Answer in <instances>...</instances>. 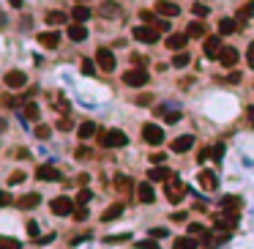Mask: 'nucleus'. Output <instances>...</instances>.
Returning <instances> with one entry per match:
<instances>
[{
	"instance_id": "f03ea898",
	"label": "nucleus",
	"mask_w": 254,
	"mask_h": 249,
	"mask_svg": "<svg viewBox=\"0 0 254 249\" xmlns=\"http://www.w3.org/2000/svg\"><path fill=\"white\" fill-rule=\"evenodd\" d=\"M142 140L151 143V145H161V143H164V129L156 126V124H145L142 126Z\"/></svg>"
},
{
	"instance_id": "49530a36",
	"label": "nucleus",
	"mask_w": 254,
	"mask_h": 249,
	"mask_svg": "<svg viewBox=\"0 0 254 249\" xmlns=\"http://www.w3.org/2000/svg\"><path fill=\"white\" fill-rule=\"evenodd\" d=\"M246 61H249V66L254 69V44H249V49H246Z\"/></svg>"
},
{
	"instance_id": "bf43d9fd",
	"label": "nucleus",
	"mask_w": 254,
	"mask_h": 249,
	"mask_svg": "<svg viewBox=\"0 0 254 249\" xmlns=\"http://www.w3.org/2000/svg\"><path fill=\"white\" fill-rule=\"evenodd\" d=\"M249 121L254 124V107H249Z\"/></svg>"
},
{
	"instance_id": "cd10ccee",
	"label": "nucleus",
	"mask_w": 254,
	"mask_h": 249,
	"mask_svg": "<svg viewBox=\"0 0 254 249\" xmlns=\"http://www.w3.org/2000/svg\"><path fill=\"white\" fill-rule=\"evenodd\" d=\"M93 134H96V124H90V121L79 124V140H90Z\"/></svg>"
},
{
	"instance_id": "f8f14e48",
	"label": "nucleus",
	"mask_w": 254,
	"mask_h": 249,
	"mask_svg": "<svg viewBox=\"0 0 254 249\" xmlns=\"http://www.w3.org/2000/svg\"><path fill=\"white\" fill-rule=\"evenodd\" d=\"M3 83L8 85V88H25V83H28V77H25V71H8L6 77H3Z\"/></svg>"
},
{
	"instance_id": "9b49d317",
	"label": "nucleus",
	"mask_w": 254,
	"mask_h": 249,
	"mask_svg": "<svg viewBox=\"0 0 254 249\" xmlns=\"http://www.w3.org/2000/svg\"><path fill=\"white\" fill-rule=\"evenodd\" d=\"M156 14H161V17H178L180 14V6H178V3H172V0H158V3H156Z\"/></svg>"
},
{
	"instance_id": "e433bc0d",
	"label": "nucleus",
	"mask_w": 254,
	"mask_h": 249,
	"mask_svg": "<svg viewBox=\"0 0 254 249\" xmlns=\"http://www.w3.org/2000/svg\"><path fill=\"white\" fill-rule=\"evenodd\" d=\"M131 235L129 233H115V235H107V241L110 244H120V241H129Z\"/></svg>"
},
{
	"instance_id": "72a5a7b5",
	"label": "nucleus",
	"mask_w": 254,
	"mask_h": 249,
	"mask_svg": "<svg viewBox=\"0 0 254 249\" xmlns=\"http://www.w3.org/2000/svg\"><path fill=\"white\" fill-rule=\"evenodd\" d=\"M25 118L28 121H39V107L36 104H25Z\"/></svg>"
},
{
	"instance_id": "aec40b11",
	"label": "nucleus",
	"mask_w": 254,
	"mask_h": 249,
	"mask_svg": "<svg viewBox=\"0 0 254 249\" xmlns=\"http://www.w3.org/2000/svg\"><path fill=\"white\" fill-rule=\"evenodd\" d=\"M69 39H71V42H85V39H88V28L79 25V22L69 25Z\"/></svg>"
},
{
	"instance_id": "a211bd4d",
	"label": "nucleus",
	"mask_w": 254,
	"mask_h": 249,
	"mask_svg": "<svg viewBox=\"0 0 254 249\" xmlns=\"http://www.w3.org/2000/svg\"><path fill=\"white\" fill-rule=\"evenodd\" d=\"M192 145H194V137H192V134H183V137L172 140V151H175V153H186Z\"/></svg>"
},
{
	"instance_id": "0eeeda50",
	"label": "nucleus",
	"mask_w": 254,
	"mask_h": 249,
	"mask_svg": "<svg viewBox=\"0 0 254 249\" xmlns=\"http://www.w3.org/2000/svg\"><path fill=\"white\" fill-rule=\"evenodd\" d=\"M183 192H186V187L172 175V178L167 181V200H170V203H180V200H183Z\"/></svg>"
},
{
	"instance_id": "a18cd8bd",
	"label": "nucleus",
	"mask_w": 254,
	"mask_h": 249,
	"mask_svg": "<svg viewBox=\"0 0 254 249\" xmlns=\"http://www.w3.org/2000/svg\"><path fill=\"white\" fill-rule=\"evenodd\" d=\"M82 71H85V74H93V71H96L93 61H82Z\"/></svg>"
},
{
	"instance_id": "2eb2a0df",
	"label": "nucleus",
	"mask_w": 254,
	"mask_h": 249,
	"mask_svg": "<svg viewBox=\"0 0 254 249\" xmlns=\"http://www.w3.org/2000/svg\"><path fill=\"white\" fill-rule=\"evenodd\" d=\"M199 184H202L205 192H213V189L219 187V178H216V173H211V170H202V173H199Z\"/></svg>"
},
{
	"instance_id": "393cba45",
	"label": "nucleus",
	"mask_w": 254,
	"mask_h": 249,
	"mask_svg": "<svg viewBox=\"0 0 254 249\" xmlns=\"http://www.w3.org/2000/svg\"><path fill=\"white\" fill-rule=\"evenodd\" d=\"M235 30H238V22L230 20V17H224V20L219 22V33L221 36H230V33H235Z\"/></svg>"
},
{
	"instance_id": "c85d7f7f",
	"label": "nucleus",
	"mask_w": 254,
	"mask_h": 249,
	"mask_svg": "<svg viewBox=\"0 0 254 249\" xmlns=\"http://www.w3.org/2000/svg\"><path fill=\"white\" fill-rule=\"evenodd\" d=\"M189 63H192V55H189V52H178V55L172 58V66H175V69H183Z\"/></svg>"
},
{
	"instance_id": "79ce46f5",
	"label": "nucleus",
	"mask_w": 254,
	"mask_h": 249,
	"mask_svg": "<svg viewBox=\"0 0 254 249\" xmlns=\"http://www.w3.org/2000/svg\"><path fill=\"white\" fill-rule=\"evenodd\" d=\"M139 20H142V22H151V25H153V22H156V17H153V11H145V8H142V11H139Z\"/></svg>"
},
{
	"instance_id": "c9c22d12",
	"label": "nucleus",
	"mask_w": 254,
	"mask_h": 249,
	"mask_svg": "<svg viewBox=\"0 0 254 249\" xmlns=\"http://www.w3.org/2000/svg\"><path fill=\"white\" fill-rule=\"evenodd\" d=\"M161 118H164L167 124H175V121H180V112H178V110H170V112L161 110Z\"/></svg>"
},
{
	"instance_id": "f257e3e1",
	"label": "nucleus",
	"mask_w": 254,
	"mask_h": 249,
	"mask_svg": "<svg viewBox=\"0 0 254 249\" xmlns=\"http://www.w3.org/2000/svg\"><path fill=\"white\" fill-rule=\"evenodd\" d=\"M101 145L104 148H123V145H129V137L120 129H110V132L101 134Z\"/></svg>"
},
{
	"instance_id": "1a4fd4ad",
	"label": "nucleus",
	"mask_w": 254,
	"mask_h": 249,
	"mask_svg": "<svg viewBox=\"0 0 254 249\" xmlns=\"http://www.w3.org/2000/svg\"><path fill=\"white\" fill-rule=\"evenodd\" d=\"M219 61H221L224 69H235V63L240 61V55H238V49L235 47H224L221 49V55H219Z\"/></svg>"
},
{
	"instance_id": "5701e85b",
	"label": "nucleus",
	"mask_w": 254,
	"mask_h": 249,
	"mask_svg": "<svg viewBox=\"0 0 254 249\" xmlns=\"http://www.w3.org/2000/svg\"><path fill=\"white\" fill-rule=\"evenodd\" d=\"M71 17H74V22H79V25H82V22L90 20V8H88V6H79V3H77L74 11H71Z\"/></svg>"
},
{
	"instance_id": "39448f33",
	"label": "nucleus",
	"mask_w": 254,
	"mask_h": 249,
	"mask_svg": "<svg viewBox=\"0 0 254 249\" xmlns=\"http://www.w3.org/2000/svg\"><path fill=\"white\" fill-rule=\"evenodd\" d=\"M96 63H98V69H101V71H115V55H112V49L98 47Z\"/></svg>"
},
{
	"instance_id": "423d86ee",
	"label": "nucleus",
	"mask_w": 254,
	"mask_h": 249,
	"mask_svg": "<svg viewBox=\"0 0 254 249\" xmlns=\"http://www.w3.org/2000/svg\"><path fill=\"white\" fill-rule=\"evenodd\" d=\"M123 83L131 85V88H142V85L148 83V71L145 69H129L123 74Z\"/></svg>"
},
{
	"instance_id": "ea45409f",
	"label": "nucleus",
	"mask_w": 254,
	"mask_h": 249,
	"mask_svg": "<svg viewBox=\"0 0 254 249\" xmlns=\"http://www.w3.org/2000/svg\"><path fill=\"white\" fill-rule=\"evenodd\" d=\"M90 156H93V151H90V148H77V159H90Z\"/></svg>"
},
{
	"instance_id": "8fccbe9b",
	"label": "nucleus",
	"mask_w": 254,
	"mask_h": 249,
	"mask_svg": "<svg viewBox=\"0 0 254 249\" xmlns=\"http://www.w3.org/2000/svg\"><path fill=\"white\" fill-rule=\"evenodd\" d=\"M221 156H224V145H216V148H213V159L219 162Z\"/></svg>"
},
{
	"instance_id": "4be33fe9",
	"label": "nucleus",
	"mask_w": 254,
	"mask_h": 249,
	"mask_svg": "<svg viewBox=\"0 0 254 249\" xmlns=\"http://www.w3.org/2000/svg\"><path fill=\"white\" fill-rule=\"evenodd\" d=\"M186 36H189V39H202V36H205V25H202V22H189Z\"/></svg>"
},
{
	"instance_id": "58836bf2",
	"label": "nucleus",
	"mask_w": 254,
	"mask_h": 249,
	"mask_svg": "<svg viewBox=\"0 0 254 249\" xmlns=\"http://www.w3.org/2000/svg\"><path fill=\"white\" fill-rule=\"evenodd\" d=\"M71 216H74L77 222H85V219H88V208H85V206H79V208H77V211H74Z\"/></svg>"
},
{
	"instance_id": "4468645a",
	"label": "nucleus",
	"mask_w": 254,
	"mask_h": 249,
	"mask_svg": "<svg viewBox=\"0 0 254 249\" xmlns=\"http://www.w3.org/2000/svg\"><path fill=\"white\" fill-rule=\"evenodd\" d=\"M186 44H189V36L186 33H172L170 39H167V47H170L172 52H183Z\"/></svg>"
},
{
	"instance_id": "2f4dec72",
	"label": "nucleus",
	"mask_w": 254,
	"mask_h": 249,
	"mask_svg": "<svg viewBox=\"0 0 254 249\" xmlns=\"http://www.w3.org/2000/svg\"><path fill=\"white\" fill-rule=\"evenodd\" d=\"M0 249H20V241L8 238V235H0Z\"/></svg>"
},
{
	"instance_id": "c756f323",
	"label": "nucleus",
	"mask_w": 254,
	"mask_h": 249,
	"mask_svg": "<svg viewBox=\"0 0 254 249\" xmlns=\"http://www.w3.org/2000/svg\"><path fill=\"white\" fill-rule=\"evenodd\" d=\"M63 22H66V14H63V11H49L47 14V25H63Z\"/></svg>"
},
{
	"instance_id": "3c124183",
	"label": "nucleus",
	"mask_w": 254,
	"mask_h": 249,
	"mask_svg": "<svg viewBox=\"0 0 254 249\" xmlns=\"http://www.w3.org/2000/svg\"><path fill=\"white\" fill-rule=\"evenodd\" d=\"M189 233L199 235V233H205V228H202V225H189Z\"/></svg>"
},
{
	"instance_id": "7c9ffc66",
	"label": "nucleus",
	"mask_w": 254,
	"mask_h": 249,
	"mask_svg": "<svg viewBox=\"0 0 254 249\" xmlns=\"http://www.w3.org/2000/svg\"><path fill=\"white\" fill-rule=\"evenodd\" d=\"M131 187H134L131 178H123V175H117V178H115V189H117V192H129Z\"/></svg>"
},
{
	"instance_id": "20e7f679",
	"label": "nucleus",
	"mask_w": 254,
	"mask_h": 249,
	"mask_svg": "<svg viewBox=\"0 0 254 249\" xmlns=\"http://www.w3.org/2000/svg\"><path fill=\"white\" fill-rule=\"evenodd\" d=\"M235 222H238V214H235V211H221V214L213 216V225H216L219 230H224V233H230V230H233Z\"/></svg>"
},
{
	"instance_id": "37998d69",
	"label": "nucleus",
	"mask_w": 254,
	"mask_h": 249,
	"mask_svg": "<svg viewBox=\"0 0 254 249\" xmlns=\"http://www.w3.org/2000/svg\"><path fill=\"white\" fill-rule=\"evenodd\" d=\"M58 129H60V132H69V129H71V121H69V118H60V121H58Z\"/></svg>"
},
{
	"instance_id": "09e8293b",
	"label": "nucleus",
	"mask_w": 254,
	"mask_h": 249,
	"mask_svg": "<svg viewBox=\"0 0 254 249\" xmlns=\"http://www.w3.org/2000/svg\"><path fill=\"white\" fill-rule=\"evenodd\" d=\"M28 233H30V238L39 235V225H36V222H28Z\"/></svg>"
},
{
	"instance_id": "dca6fc26",
	"label": "nucleus",
	"mask_w": 254,
	"mask_h": 249,
	"mask_svg": "<svg viewBox=\"0 0 254 249\" xmlns=\"http://www.w3.org/2000/svg\"><path fill=\"white\" fill-rule=\"evenodd\" d=\"M36 178H39V181H60V170L44 165V167H39V170H36Z\"/></svg>"
},
{
	"instance_id": "7ed1b4c3",
	"label": "nucleus",
	"mask_w": 254,
	"mask_h": 249,
	"mask_svg": "<svg viewBox=\"0 0 254 249\" xmlns=\"http://www.w3.org/2000/svg\"><path fill=\"white\" fill-rule=\"evenodd\" d=\"M134 39L142 44H156L158 42V30L153 28V25H139V28H134Z\"/></svg>"
},
{
	"instance_id": "6e6d98bb",
	"label": "nucleus",
	"mask_w": 254,
	"mask_h": 249,
	"mask_svg": "<svg viewBox=\"0 0 254 249\" xmlns=\"http://www.w3.org/2000/svg\"><path fill=\"white\" fill-rule=\"evenodd\" d=\"M238 80H240V74H238V71H233V74L227 77V83H238Z\"/></svg>"
},
{
	"instance_id": "5fc2aeb1",
	"label": "nucleus",
	"mask_w": 254,
	"mask_h": 249,
	"mask_svg": "<svg viewBox=\"0 0 254 249\" xmlns=\"http://www.w3.org/2000/svg\"><path fill=\"white\" fill-rule=\"evenodd\" d=\"M194 14H199V17H205V14H208V8H205V6H199V3H197V6H194Z\"/></svg>"
},
{
	"instance_id": "c03bdc74",
	"label": "nucleus",
	"mask_w": 254,
	"mask_h": 249,
	"mask_svg": "<svg viewBox=\"0 0 254 249\" xmlns=\"http://www.w3.org/2000/svg\"><path fill=\"white\" fill-rule=\"evenodd\" d=\"M164 159H167V156H164V153H161V151L151 153V162H153V165H161V162H164Z\"/></svg>"
},
{
	"instance_id": "13d9d810",
	"label": "nucleus",
	"mask_w": 254,
	"mask_h": 249,
	"mask_svg": "<svg viewBox=\"0 0 254 249\" xmlns=\"http://www.w3.org/2000/svg\"><path fill=\"white\" fill-rule=\"evenodd\" d=\"M8 3H11L14 8H20V6H22V0H8Z\"/></svg>"
},
{
	"instance_id": "052dcab7",
	"label": "nucleus",
	"mask_w": 254,
	"mask_h": 249,
	"mask_svg": "<svg viewBox=\"0 0 254 249\" xmlns=\"http://www.w3.org/2000/svg\"><path fill=\"white\" fill-rule=\"evenodd\" d=\"M0 132H6V121L3 118H0Z\"/></svg>"
},
{
	"instance_id": "412c9836",
	"label": "nucleus",
	"mask_w": 254,
	"mask_h": 249,
	"mask_svg": "<svg viewBox=\"0 0 254 249\" xmlns=\"http://www.w3.org/2000/svg\"><path fill=\"white\" fill-rule=\"evenodd\" d=\"M39 203H41V197H39L36 192H30V194H25V197H20V200H17V208L28 211V208H36Z\"/></svg>"
},
{
	"instance_id": "b1692460",
	"label": "nucleus",
	"mask_w": 254,
	"mask_h": 249,
	"mask_svg": "<svg viewBox=\"0 0 254 249\" xmlns=\"http://www.w3.org/2000/svg\"><path fill=\"white\" fill-rule=\"evenodd\" d=\"M123 214V203H115V206H110L107 211L101 214V219L104 222H112V219H117V216Z\"/></svg>"
},
{
	"instance_id": "9d476101",
	"label": "nucleus",
	"mask_w": 254,
	"mask_h": 249,
	"mask_svg": "<svg viewBox=\"0 0 254 249\" xmlns=\"http://www.w3.org/2000/svg\"><path fill=\"white\" fill-rule=\"evenodd\" d=\"M221 39L219 36H211V39H205V44H202V52H205L208 58H219L221 55Z\"/></svg>"
},
{
	"instance_id": "864d4df0",
	"label": "nucleus",
	"mask_w": 254,
	"mask_h": 249,
	"mask_svg": "<svg viewBox=\"0 0 254 249\" xmlns=\"http://www.w3.org/2000/svg\"><path fill=\"white\" fill-rule=\"evenodd\" d=\"M11 203V197H8V192H0V206H8Z\"/></svg>"
},
{
	"instance_id": "e2e57ef3",
	"label": "nucleus",
	"mask_w": 254,
	"mask_h": 249,
	"mask_svg": "<svg viewBox=\"0 0 254 249\" xmlns=\"http://www.w3.org/2000/svg\"><path fill=\"white\" fill-rule=\"evenodd\" d=\"M77 3H79V6H85V0H77Z\"/></svg>"
},
{
	"instance_id": "680f3d73",
	"label": "nucleus",
	"mask_w": 254,
	"mask_h": 249,
	"mask_svg": "<svg viewBox=\"0 0 254 249\" xmlns=\"http://www.w3.org/2000/svg\"><path fill=\"white\" fill-rule=\"evenodd\" d=\"M3 25H6V17H3V14H0V28H3Z\"/></svg>"
},
{
	"instance_id": "a19ab883",
	"label": "nucleus",
	"mask_w": 254,
	"mask_h": 249,
	"mask_svg": "<svg viewBox=\"0 0 254 249\" xmlns=\"http://www.w3.org/2000/svg\"><path fill=\"white\" fill-rule=\"evenodd\" d=\"M88 200H90V192H88V189H82V192L77 194V206H85Z\"/></svg>"
},
{
	"instance_id": "bb28decb",
	"label": "nucleus",
	"mask_w": 254,
	"mask_h": 249,
	"mask_svg": "<svg viewBox=\"0 0 254 249\" xmlns=\"http://www.w3.org/2000/svg\"><path fill=\"white\" fill-rule=\"evenodd\" d=\"M172 247L175 249H197V241H194L192 235H180V238H175Z\"/></svg>"
},
{
	"instance_id": "4c0bfd02",
	"label": "nucleus",
	"mask_w": 254,
	"mask_h": 249,
	"mask_svg": "<svg viewBox=\"0 0 254 249\" xmlns=\"http://www.w3.org/2000/svg\"><path fill=\"white\" fill-rule=\"evenodd\" d=\"M22 181H25V173H22V170H17V173L8 175V184H11V187H14V184H22Z\"/></svg>"
},
{
	"instance_id": "a878e982",
	"label": "nucleus",
	"mask_w": 254,
	"mask_h": 249,
	"mask_svg": "<svg viewBox=\"0 0 254 249\" xmlns=\"http://www.w3.org/2000/svg\"><path fill=\"white\" fill-rule=\"evenodd\" d=\"M148 175H151V181H164V184L172 178V173L167 170V167H153V170H151Z\"/></svg>"
},
{
	"instance_id": "f3484780",
	"label": "nucleus",
	"mask_w": 254,
	"mask_h": 249,
	"mask_svg": "<svg viewBox=\"0 0 254 249\" xmlns=\"http://www.w3.org/2000/svg\"><path fill=\"white\" fill-rule=\"evenodd\" d=\"M137 197H139V203L151 206V203L156 200V192H153V187H151V184H139V187H137Z\"/></svg>"
},
{
	"instance_id": "ddd939ff",
	"label": "nucleus",
	"mask_w": 254,
	"mask_h": 249,
	"mask_svg": "<svg viewBox=\"0 0 254 249\" xmlns=\"http://www.w3.org/2000/svg\"><path fill=\"white\" fill-rule=\"evenodd\" d=\"M39 44L47 49H58V44H60V33L58 30H47V33H39Z\"/></svg>"
},
{
	"instance_id": "6ab92c4d",
	"label": "nucleus",
	"mask_w": 254,
	"mask_h": 249,
	"mask_svg": "<svg viewBox=\"0 0 254 249\" xmlns=\"http://www.w3.org/2000/svg\"><path fill=\"white\" fill-rule=\"evenodd\" d=\"M98 14L107 17V20H115V17H120V6H117V3H112V0H107V3H101Z\"/></svg>"
},
{
	"instance_id": "de8ad7c7",
	"label": "nucleus",
	"mask_w": 254,
	"mask_h": 249,
	"mask_svg": "<svg viewBox=\"0 0 254 249\" xmlns=\"http://www.w3.org/2000/svg\"><path fill=\"white\" fill-rule=\"evenodd\" d=\"M137 247H139V249H158V244H156V241H139Z\"/></svg>"
},
{
	"instance_id": "f704fd0d",
	"label": "nucleus",
	"mask_w": 254,
	"mask_h": 249,
	"mask_svg": "<svg viewBox=\"0 0 254 249\" xmlns=\"http://www.w3.org/2000/svg\"><path fill=\"white\" fill-rule=\"evenodd\" d=\"M49 134H52V129H49V126H44V124L36 126V137H39V140H49Z\"/></svg>"
},
{
	"instance_id": "473e14b6",
	"label": "nucleus",
	"mask_w": 254,
	"mask_h": 249,
	"mask_svg": "<svg viewBox=\"0 0 254 249\" xmlns=\"http://www.w3.org/2000/svg\"><path fill=\"white\" fill-rule=\"evenodd\" d=\"M252 14H254V3H246V6H240V11H238V20L243 22V20H249Z\"/></svg>"
},
{
	"instance_id": "6e6552de",
	"label": "nucleus",
	"mask_w": 254,
	"mask_h": 249,
	"mask_svg": "<svg viewBox=\"0 0 254 249\" xmlns=\"http://www.w3.org/2000/svg\"><path fill=\"white\" fill-rule=\"evenodd\" d=\"M52 214H58V216L74 214V203H71L69 197H55V200H52Z\"/></svg>"
},
{
	"instance_id": "603ef678",
	"label": "nucleus",
	"mask_w": 254,
	"mask_h": 249,
	"mask_svg": "<svg viewBox=\"0 0 254 249\" xmlns=\"http://www.w3.org/2000/svg\"><path fill=\"white\" fill-rule=\"evenodd\" d=\"M221 203H224V206H240V200H238V197H224Z\"/></svg>"
},
{
	"instance_id": "4d7b16f0",
	"label": "nucleus",
	"mask_w": 254,
	"mask_h": 249,
	"mask_svg": "<svg viewBox=\"0 0 254 249\" xmlns=\"http://www.w3.org/2000/svg\"><path fill=\"white\" fill-rule=\"evenodd\" d=\"M137 104H142V107H145V104H151V96H139Z\"/></svg>"
}]
</instances>
